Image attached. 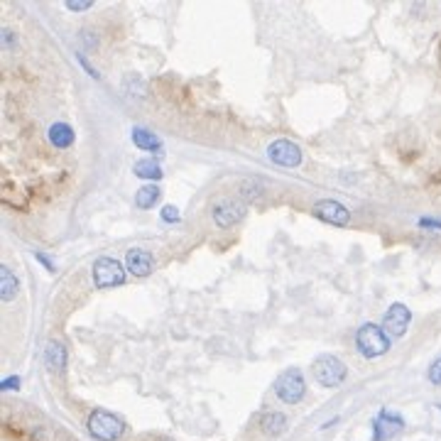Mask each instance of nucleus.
<instances>
[{"label": "nucleus", "mask_w": 441, "mask_h": 441, "mask_svg": "<svg viewBox=\"0 0 441 441\" xmlns=\"http://www.w3.org/2000/svg\"><path fill=\"white\" fill-rule=\"evenodd\" d=\"M260 427H263L265 434L277 436L287 429V417L282 412H265L263 417H260Z\"/></svg>", "instance_id": "4468645a"}, {"label": "nucleus", "mask_w": 441, "mask_h": 441, "mask_svg": "<svg viewBox=\"0 0 441 441\" xmlns=\"http://www.w3.org/2000/svg\"><path fill=\"white\" fill-rule=\"evenodd\" d=\"M275 392L282 402L287 405H297L302 402V397L307 395V383H304V375L299 370H285L279 375V380L275 383Z\"/></svg>", "instance_id": "20e7f679"}, {"label": "nucleus", "mask_w": 441, "mask_h": 441, "mask_svg": "<svg viewBox=\"0 0 441 441\" xmlns=\"http://www.w3.org/2000/svg\"><path fill=\"white\" fill-rule=\"evenodd\" d=\"M133 142L140 147V150H150V152H155V150H160V147H162V140L157 138L155 133H150V130H145V128H135L133 130Z\"/></svg>", "instance_id": "f3484780"}, {"label": "nucleus", "mask_w": 441, "mask_h": 441, "mask_svg": "<svg viewBox=\"0 0 441 441\" xmlns=\"http://www.w3.org/2000/svg\"><path fill=\"white\" fill-rule=\"evenodd\" d=\"M94 282L96 287L108 290V287H118L125 282V268L116 257H101L94 263Z\"/></svg>", "instance_id": "39448f33"}, {"label": "nucleus", "mask_w": 441, "mask_h": 441, "mask_svg": "<svg viewBox=\"0 0 441 441\" xmlns=\"http://www.w3.org/2000/svg\"><path fill=\"white\" fill-rule=\"evenodd\" d=\"M125 263H128L130 275H135V277H147V275L152 272V268H155L152 255L147 250H142V248H133V250H128Z\"/></svg>", "instance_id": "9b49d317"}, {"label": "nucleus", "mask_w": 441, "mask_h": 441, "mask_svg": "<svg viewBox=\"0 0 441 441\" xmlns=\"http://www.w3.org/2000/svg\"><path fill=\"white\" fill-rule=\"evenodd\" d=\"M45 363L47 368L54 370V373L64 370V365H67V348H64L62 343H56V341H50L45 348Z\"/></svg>", "instance_id": "ddd939ff"}, {"label": "nucleus", "mask_w": 441, "mask_h": 441, "mask_svg": "<svg viewBox=\"0 0 441 441\" xmlns=\"http://www.w3.org/2000/svg\"><path fill=\"white\" fill-rule=\"evenodd\" d=\"M409 321H412L409 309L405 307V304H392V307L387 309L385 319H383V331H385L387 338H400V336H405V331H407Z\"/></svg>", "instance_id": "6e6552de"}, {"label": "nucleus", "mask_w": 441, "mask_h": 441, "mask_svg": "<svg viewBox=\"0 0 441 441\" xmlns=\"http://www.w3.org/2000/svg\"><path fill=\"white\" fill-rule=\"evenodd\" d=\"M47 138H50V142L54 147L67 150V147H72V142L76 140V135H74V128L69 123H54L50 128V133H47Z\"/></svg>", "instance_id": "f8f14e48"}, {"label": "nucleus", "mask_w": 441, "mask_h": 441, "mask_svg": "<svg viewBox=\"0 0 441 441\" xmlns=\"http://www.w3.org/2000/svg\"><path fill=\"white\" fill-rule=\"evenodd\" d=\"M419 226H422V228H441V221H436V218H422Z\"/></svg>", "instance_id": "5701e85b"}, {"label": "nucleus", "mask_w": 441, "mask_h": 441, "mask_svg": "<svg viewBox=\"0 0 441 441\" xmlns=\"http://www.w3.org/2000/svg\"><path fill=\"white\" fill-rule=\"evenodd\" d=\"M133 172L138 174L140 179H150V182H157V179H162V167H160V162H157V160H152V157H147V160H140V162H135Z\"/></svg>", "instance_id": "dca6fc26"}, {"label": "nucleus", "mask_w": 441, "mask_h": 441, "mask_svg": "<svg viewBox=\"0 0 441 441\" xmlns=\"http://www.w3.org/2000/svg\"><path fill=\"white\" fill-rule=\"evenodd\" d=\"M211 216L218 228H230V226H235L240 218L246 216V204L238 202V199H221V202L213 206Z\"/></svg>", "instance_id": "0eeeda50"}, {"label": "nucleus", "mask_w": 441, "mask_h": 441, "mask_svg": "<svg viewBox=\"0 0 441 441\" xmlns=\"http://www.w3.org/2000/svg\"><path fill=\"white\" fill-rule=\"evenodd\" d=\"M314 213H316L321 221L326 224H336V226H346L351 221V211H348L343 204L334 202V199H324L314 206Z\"/></svg>", "instance_id": "9d476101"}, {"label": "nucleus", "mask_w": 441, "mask_h": 441, "mask_svg": "<svg viewBox=\"0 0 441 441\" xmlns=\"http://www.w3.org/2000/svg\"><path fill=\"white\" fill-rule=\"evenodd\" d=\"M356 346L365 358H380L390 351V338L385 336L383 326L363 324L356 334Z\"/></svg>", "instance_id": "f257e3e1"}, {"label": "nucleus", "mask_w": 441, "mask_h": 441, "mask_svg": "<svg viewBox=\"0 0 441 441\" xmlns=\"http://www.w3.org/2000/svg\"><path fill=\"white\" fill-rule=\"evenodd\" d=\"M312 370L321 387H338L348 375V368L343 365V361L336 356H319L314 361Z\"/></svg>", "instance_id": "7ed1b4c3"}, {"label": "nucleus", "mask_w": 441, "mask_h": 441, "mask_svg": "<svg viewBox=\"0 0 441 441\" xmlns=\"http://www.w3.org/2000/svg\"><path fill=\"white\" fill-rule=\"evenodd\" d=\"M17 290H20V282H17V277L12 275V270L0 268V297H3L6 302H10V299L17 297Z\"/></svg>", "instance_id": "2eb2a0df"}, {"label": "nucleus", "mask_w": 441, "mask_h": 441, "mask_svg": "<svg viewBox=\"0 0 441 441\" xmlns=\"http://www.w3.org/2000/svg\"><path fill=\"white\" fill-rule=\"evenodd\" d=\"M160 196H162L160 186L147 184V186H142V189H138V194H135V204H138L140 208H152L157 202H160Z\"/></svg>", "instance_id": "a211bd4d"}, {"label": "nucleus", "mask_w": 441, "mask_h": 441, "mask_svg": "<svg viewBox=\"0 0 441 441\" xmlns=\"http://www.w3.org/2000/svg\"><path fill=\"white\" fill-rule=\"evenodd\" d=\"M429 380L434 383V385H441V358H436L434 363H431V368H429Z\"/></svg>", "instance_id": "6ab92c4d"}, {"label": "nucleus", "mask_w": 441, "mask_h": 441, "mask_svg": "<svg viewBox=\"0 0 441 441\" xmlns=\"http://www.w3.org/2000/svg\"><path fill=\"white\" fill-rule=\"evenodd\" d=\"M0 387H3V390H17V387H20V380H17V375H10L8 380L0 383Z\"/></svg>", "instance_id": "4be33fe9"}, {"label": "nucleus", "mask_w": 441, "mask_h": 441, "mask_svg": "<svg viewBox=\"0 0 441 441\" xmlns=\"http://www.w3.org/2000/svg\"><path fill=\"white\" fill-rule=\"evenodd\" d=\"M162 218L167 224H177L179 221V208L177 206H164L162 208Z\"/></svg>", "instance_id": "aec40b11"}, {"label": "nucleus", "mask_w": 441, "mask_h": 441, "mask_svg": "<svg viewBox=\"0 0 441 441\" xmlns=\"http://www.w3.org/2000/svg\"><path fill=\"white\" fill-rule=\"evenodd\" d=\"M89 431L101 441H116L123 436L125 424L123 419L116 417V414L108 412V409H94L89 417Z\"/></svg>", "instance_id": "f03ea898"}, {"label": "nucleus", "mask_w": 441, "mask_h": 441, "mask_svg": "<svg viewBox=\"0 0 441 441\" xmlns=\"http://www.w3.org/2000/svg\"><path fill=\"white\" fill-rule=\"evenodd\" d=\"M402 429H405V419L400 417V414L383 409L373 422V441H387L400 434Z\"/></svg>", "instance_id": "1a4fd4ad"}, {"label": "nucleus", "mask_w": 441, "mask_h": 441, "mask_svg": "<svg viewBox=\"0 0 441 441\" xmlns=\"http://www.w3.org/2000/svg\"><path fill=\"white\" fill-rule=\"evenodd\" d=\"M268 157L279 167H299L302 164V150L292 140H275L268 145Z\"/></svg>", "instance_id": "423d86ee"}, {"label": "nucleus", "mask_w": 441, "mask_h": 441, "mask_svg": "<svg viewBox=\"0 0 441 441\" xmlns=\"http://www.w3.org/2000/svg\"><path fill=\"white\" fill-rule=\"evenodd\" d=\"M67 8H69V10H89L91 0H81V3H78V0H69Z\"/></svg>", "instance_id": "412c9836"}]
</instances>
